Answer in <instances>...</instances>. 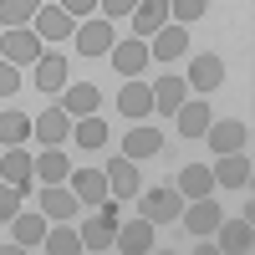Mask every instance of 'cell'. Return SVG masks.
<instances>
[{"label": "cell", "mask_w": 255, "mask_h": 255, "mask_svg": "<svg viewBox=\"0 0 255 255\" xmlns=\"http://www.w3.org/2000/svg\"><path fill=\"white\" fill-rule=\"evenodd\" d=\"M0 179L15 184L20 194H31V189H36V158H31L20 143H15V148H5V158H0Z\"/></svg>", "instance_id": "1"}, {"label": "cell", "mask_w": 255, "mask_h": 255, "mask_svg": "<svg viewBox=\"0 0 255 255\" xmlns=\"http://www.w3.org/2000/svg\"><path fill=\"white\" fill-rule=\"evenodd\" d=\"M179 209H184V194H179V189H148V194H143V220H148V225H174Z\"/></svg>", "instance_id": "2"}, {"label": "cell", "mask_w": 255, "mask_h": 255, "mask_svg": "<svg viewBox=\"0 0 255 255\" xmlns=\"http://www.w3.org/2000/svg\"><path fill=\"white\" fill-rule=\"evenodd\" d=\"M204 133H209V148H215V153H240V148L250 143V128H245L240 118H225V123L209 118Z\"/></svg>", "instance_id": "3"}, {"label": "cell", "mask_w": 255, "mask_h": 255, "mask_svg": "<svg viewBox=\"0 0 255 255\" xmlns=\"http://www.w3.org/2000/svg\"><path fill=\"white\" fill-rule=\"evenodd\" d=\"M41 41H36V31H26V26H5V41H0V56L10 61V67H26V61H36L41 51Z\"/></svg>", "instance_id": "4"}, {"label": "cell", "mask_w": 255, "mask_h": 255, "mask_svg": "<svg viewBox=\"0 0 255 255\" xmlns=\"http://www.w3.org/2000/svg\"><path fill=\"white\" fill-rule=\"evenodd\" d=\"M36 36L41 41H72V31H77V20L61 10V5H36Z\"/></svg>", "instance_id": "5"}, {"label": "cell", "mask_w": 255, "mask_h": 255, "mask_svg": "<svg viewBox=\"0 0 255 255\" xmlns=\"http://www.w3.org/2000/svg\"><path fill=\"white\" fill-rule=\"evenodd\" d=\"M179 220L189 225V235L199 240V235H215V225H220L225 215H220V209H215V204H209V199L199 194V199H184V209H179Z\"/></svg>", "instance_id": "6"}, {"label": "cell", "mask_w": 255, "mask_h": 255, "mask_svg": "<svg viewBox=\"0 0 255 255\" xmlns=\"http://www.w3.org/2000/svg\"><path fill=\"white\" fill-rule=\"evenodd\" d=\"M77 51L82 56H108L113 51V20H87V26H77Z\"/></svg>", "instance_id": "7"}, {"label": "cell", "mask_w": 255, "mask_h": 255, "mask_svg": "<svg viewBox=\"0 0 255 255\" xmlns=\"http://www.w3.org/2000/svg\"><path fill=\"white\" fill-rule=\"evenodd\" d=\"M31 133L46 143V148H56V143H67V138H72V118L61 113V108H46L41 118H31Z\"/></svg>", "instance_id": "8"}, {"label": "cell", "mask_w": 255, "mask_h": 255, "mask_svg": "<svg viewBox=\"0 0 255 255\" xmlns=\"http://www.w3.org/2000/svg\"><path fill=\"white\" fill-rule=\"evenodd\" d=\"M184 82H189V87H199V97H204V92H215L220 82H225V61L204 51V56L189 61V77H184Z\"/></svg>", "instance_id": "9"}, {"label": "cell", "mask_w": 255, "mask_h": 255, "mask_svg": "<svg viewBox=\"0 0 255 255\" xmlns=\"http://www.w3.org/2000/svg\"><path fill=\"white\" fill-rule=\"evenodd\" d=\"M215 235H220V245H215V250L245 255V250H250V240H255V230H250V220H220V225H215Z\"/></svg>", "instance_id": "10"}, {"label": "cell", "mask_w": 255, "mask_h": 255, "mask_svg": "<svg viewBox=\"0 0 255 255\" xmlns=\"http://www.w3.org/2000/svg\"><path fill=\"white\" fill-rule=\"evenodd\" d=\"M108 56H113V67H118L123 77H138V72L148 67V41H118Z\"/></svg>", "instance_id": "11"}, {"label": "cell", "mask_w": 255, "mask_h": 255, "mask_svg": "<svg viewBox=\"0 0 255 255\" xmlns=\"http://www.w3.org/2000/svg\"><path fill=\"white\" fill-rule=\"evenodd\" d=\"M113 240H118L123 255H143V250H153V225H148V220H133V225L113 230Z\"/></svg>", "instance_id": "12"}, {"label": "cell", "mask_w": 255, "mask_h": 255, "mask_svg": "<svg viewBox=\"0 0 255 255\" xmlns=\"http://www.w3.org/2000/svg\"><path fill=\"white\" fill-rule=\"evenodd\" d=\"M215 184H225V189H245V184H250V158H245V148H240V153H220Z\"/></svg>", "instance_id": "13"}, {"label": "cell", "mask_w": 255, "mask_h": 255, "mask_svg": "<svg viewBox=\"0 0 255 255\" xmlns=\"http://www.w3.org/2000/svg\"><path fill=\"white\" fill-rule=\"evenodd\" d=\"M77 194H72V189H61V184H46V189H41V215H51V220H72L77 215Z\"/></svg>", "instance_id": "14"}, {"label": "cell", "mask_w": 255, "mask_h": 255, "mask_svg": "<svg viewBox=\"0 0 255 255\" xmlns=\"http://www.w3.org/2000/svg\"><path fill=\"white\" fill-rule=\"evenodd\" d=\"M153 153H163V138H158V128H133V133L123 138V158H153Z\"/></svg>", "instance_id": "15"}, {"label": "cell", "mask_w": 255, "mask_h": 255, "mask_svg": "<svg viewBox=\"0 0 255 255\" xmlns=\"http://www.w3.org/2000/svg\"><path fill=\"white\" fill-rule=\"evenodd\" d=\"M72 194H77L82 204H102V199H108V174H102V168H77Z\"/></svg>", "instance_id": "16"}, {"label": "cell", "mask_w": 255, "mask_h": 255, "mask_svg": "<svg viewBox=\"0 0 255 255\" xmlns=\"http://www.w3.org/2000/svg\"><path fill=\"white\" fill-rule=\"evenodd\" d=\"M61 113H67V118H87V113H97V87H92V82H72V87L61 92Z\"/></svg>", "instance_id": "17"}, {"label": "cell", "mask_w": 255, "mask_h": 255, "mask_svg": "<svg viewBox=\"0 0 255 255\" xmlns=\"http://www.w3.org/2000/svg\"><path fill=\"white\" fill-rule=\"evenodd\" d=\"M36 179H41V184H67V179H72V158L61 153V143L46 148V153L36 158Z\"/></svg>", "instance_id": "18"}, {"label": "cell", "mask_w": 255, "mask_h": 255, "mask_svg": "<svg viewBox=\"0 0 255 255\" xmlns=\"http://www.w3.org/2000/svg\"><path fill=\"white\" fill-rule=\"evenodd\" d=\"M108 194H113V199H133V194H138V163H133V158H118V163L108 168Z\"/></svg>", "instance_id": "19"}, {"label": "cell", "mask_w": 255, "mask_h": 255, "mask_svg": "<svg viewBox=\"0 0 255 255\" xmlns=\"http://www.w3.org/2000/svg\"><path fill=\"white\" fill-rule=\"evenodd\" d=\"M184 46H189L184 26H158V31H153V41H148V56H163V61H174V56H184Z\"/></svg>", "instance_id": "20"}, {"label": "cell", "mask_w": 255, "mask_h": 255, "mask_svg": "<svg viewBox=\"0 0 255 255\" xmlns=\"http://www.w3.org/2000/svg\"><path fill=\"white\" fill-rule=\"evenodd\" d=\"M118 108L128 118H148L153 113V87H148V82H128V87L118 92Z\"/></svg>", "instance_id": "21"}, {"label": "cell", "mask_w": 255, "mask_h": 255, "mask_svg": "<svg viewBox=\"0 0 255 255\" xmlns=\"http://www.w3.org/2000/svg\"><path fill=\"white\" fill-rule=\"evenodd\" d=\"M133 26H138V36H153L158 26H168V0H138L133 5Z\"/></svg>", "instance_id": "22"}, {"label": "cell", "mask_w": 255, "mask_h": 255, "mask_svg": "<svg viewBox=\"0 0 255 255\" xmlns=\"http://www.w3.org/2000/svg\"><path fill=\"white\" fill-rule=\"evenodd\" d=\"M36 87H46V92H61L67 87V56H36Z\"/></svg>", "instance_id": "23"}, {"label": "cell", "mask_w": 255, "mask_h": 255, "mask_svg": "<svg viewBox=\"0 0 255 255\" xmlns=\"http://www.w3.org/2000/svg\"><path fill=\"white\" fill-rule=\"evenodd\" d=\"M209 118H215V113H209L204 97H199V102H179V133H184V138H199L204 128H209Z\"/></svg>", "instance_id": "24"}, {"label": "cell", "mask_w": 255, "mask_h": 255, "mask_svg": "<svg viewBox=\"0 0 255 255\" xmlns=\"http://www.w3.org/2000/svg\"><path fill=\"white\" fill-rule=\"evenodd\" d=\"M10 230H15V245H41V240H46V215H41V209H36V215H20V209H15V220H10Z\"/></svg>", "instance_id": "25"}, {"label": "cell", "mask_w": 255, "mask_h": 255, "mask_svg": "<svg viewBox=\"0 0 255 255\" xmlns=\"http://www.w3.org/2000/svg\"><path fill=\"white\" fill-rule=\"evenodd\" d=\"M184 97H189V82L184 77H158V87H153V108L158 113H179Z\"/></svg>", "instance_id": "26"}, {"label": "cell", "mask_w": 255, "mask_h": 255, "mask_svg": "<svg viewBox=\"0 0 255 255\" xmlns=\"http://www.w3.org/2000/svg\"><path fill=\"white\" fill-rule=\"evenodd\" d=\"M209 189H215V174L199 168V163H189L184 174H179V194H184V199H199V194H209Z\"/></svg>", "instance_id": "27"}, {"label": "cell", "mask_w": 255, "mask_h": 255, "mask_svg": "<svg viewBox=\"0 0 255 255\" xmlns=\"http://www.w3.org/2000/svg\"><path fill=\"white\" fill-rule=\"evenodd\" d=\"M113 230H118V225H108L102 215L87 220V225L77 230V235H82V250H113Z\"/></svg>", "instance_id": "28"}, {"label": "cell", "mask_w": 255, "mask_h": 255, "mask_svg": "<svg viewBox=\"0 0 255 255\" xmlns=\"http://www.w3.org/2000/svg\"><path fill=\"white\" fill-rule=\"evenodd\" d=\"M72 133H77L82 148H102V143H108V123H102L97 113H87V118H77V123H72Z\"/></svg>", "instance_id": "29"}, {"label": "cell", "mask_w": 255, "mask_h": 255, "mask_svg": "<svg viewBox=\"0 0 255 255\" xmlns=\"http://www.w3.org/2000/svg\"><path fill=\"white\" fill-rule=\"evenodd\" d=\"M41 245H46L51 255H77V250H82V235L61 220V230H46V240H41Z\"/></svg>", "instance_id": "30"}, {"label": "cell", "mask_w": 255, "mask_h": 255, "mask_svg": "<svg viewBox=\"0 0 255 255\" xmlns=\"http://www.w3.org/2000/svg\"><path fill=\"white\" fill-rule=\"evenodd\" d=\"M26 138H31V118L26 113H5V118H0V143H5V148L26 143Z\"/></svg>", "instance_id": "31"}, {"label": "cell", "mask_w": 255, "mask_h": 255, "mask_svg": "<svg viewBox=\"0 0 255 255\" xmlns=\"http://www.w3.org/2000/svg\"><path fill=\"white\" fill-rule=\"evenodd\" d=\"M36 15V0H0V26H26Z\"/></svg>", "instance_id": "32"}, {"label": "cell", "mask_w": 255, "mask_h": 255, "mask_svg": "<svg viewBox=\"0 0 255 255\" xmlns=\"http://www.w3.org/2000/svg\"><path fill=\"white\" fill-rule=\"evenodd\" d=\"M204 5H209V0H168V15L184 26V20H199V15H204Z\"/></svg>", "instance_id": "33"}, {"label": "cell", "mask_w": 255, "mask_h": 255, "mask_svg": "<svg viewBox=\"0 0 255 255\" xmlns=\"http://www.w3.org/2000/svg\"><path fill=\"white\" fill-rule=\"evenodd\" d=\"M20 199H26V194H20L15 184H0V220H15V209H20Z\"/></svg>", "instance_id": "34"}, {"label": "cell", "mask_w": 255, "mask_h": 255, "mask_svg": "<svg viewBox=\"0 0 255 255\" xmlns=\"http://www.w3.org/2000/svg\"><path fill=\"white\" fill-rule=\"evenodd\" d=\"M15 92H20V77H15V67H10V61L0 56V97H15Z\"/></svg>", "instance_id": "35"}, {"label": "cell", "mask_w": 255, "mask_h": 255, "mask_svg": "<svg viewBox=\"0 0 255 255\" xmlns=\"http://www.w3.org/2000/svg\"><path fill=\"white\" fill-rule=\"evenodd\" d=\"M97 5H102V15H108V20H118V15H133L138 0H97Z\"/></svg>", "instance_id": "36"}, {"label": "cell", "mask_w": 255, "mask_h": 255, "mask_svg": "<svg viewBox=\"0 0 255 255\" xmlns=\"http://www.w3.org/2000/svg\"><path fill=\"white\" fill-rule=\"evenodd\" d=\"M92 5H97V0H61V10H67V15H72V20H77V15H87V10H92Z\"/></svg>", "instance_id": "37"}]
</instances>
